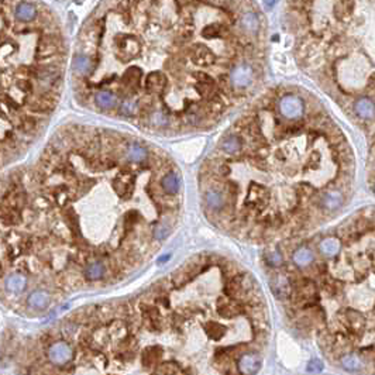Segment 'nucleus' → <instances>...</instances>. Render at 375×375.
Returning <instances> with one entry per match:
<instances>
[{"label":"nucleus","mask_w":375,"mask_h":375,"mask_svg":"<svg viewBox=\"0 0 375 375\" xmlns=\"http://www.w3.org/2000/svg\"><path fill=\"white\" fill-rule=\"evenodd\" d=\"M45 358L48 364H52L57 368L65 367L74 358L72 344L67 340L49 341L45 348Z\"/></svg>","instance_id":"f257e3e1"},{"label":"nucleus","mask_w":375,"mask_h":375,"mask_svg":"<svg viewBox=\"0 0 375 375\" xmlns=\"http://www.w3.org/2000/svg\"><path fill=\"white\" fill-rule=\"evenodd\" d=\"M262 365L261 351H247L237 360V371L240 375H255Z\"/></svg>","instance_id":"f03ea898"},{"label":"nucleus","mask_w":375,"mask_h":375,"mask_svg":"<svg viewBox=\"0 0 375 375\" xmlns=\"http://www.w3.org/2000/svg\"><path fill=\"white\" fill-rule=\"evenodd\" d=\"M280 112L284 117L289 120H296L300 119L303 112H305V103L300 99L299 96L287 95L284 96L280 100Z\"/></svg>","instance_id":"7ed1b4c3"},{"label":"nucleus","mask_w":375,"mask_h":375,"mask_svg":"<svg viewBox=\"0 0 375 375\" xmlns=\"http://www.w3.org/2000/svg\"><path fill=\"white\" fill-rule=\"evenodd\" d=\"M252 82V68L247 64H239L230 72V83L233 88L246 89Z\"/></svg>","instance_id":"20e7f679"},{"label":"nucleus","mask_w":375,"mask_h":375,"mask_svg":"<svg viewBox=\"0 0 375 375\" xmlns=\"http://www.w3.org/2000/svg\"><path fill=\"white\" fill-rule=\"evenodd\" d=\"M344 205V193L340 189H329L319 196V206L322 210L336 211Z\"/></svg>","instance_id":"39448f33"},{"label":"nucleus","mask_w":375,"mask_h":375,"mask_svg":"<svg viewBox=\"0 0 375 375\" xmlns=\"http://www.w3.org/2000/svg\"><path fill=\"white\" fill-rule=\"evenodd\" d=\"M191 58L193 64L198 67H209L216 61V55L213 54L210 48H207L203 44H196L192 48Z\"/></svg>","instance_id":"423d86ee"},{"label":"nucleus","mask_w":375,"mask_h":375,"mask_svg":"<svg viewBox=\"0 0 375 375\" xmlns=\"http://www.w3.org/2000/svg\"><path fill=\"white\" fill-rule=\"evenodd\" d=\"M340 365L348 372H362L365 369V361L357 353H344L340 355Z\"/></svg>","instance_id":"0eeeda50"},{"label":"nucleus","mask_w":375,"mask_h":375,"mask_svg":"<svg viewBox=\"0 0 375 375\" xmlns=\"http://www.w3.org/2000/svg\"><path fill=\"white\" fill-rule=\"evenodd\" d=\"M168 86V79L161 72H152L145 78L144 88L148 93H161Z\"/></svg>","instance_id":"6e6552de"},{"label":"nucleus","mask_w":375,"mask_h":375,"mask_svg":"<svg viewBox=\"0 0 375 375\" xmlns=\"http://www.w3.org/2000/svg\"><path fill=\"white\" fill-rule=\"evenodd\" d=\"M159 185H161V189H163L165 195L175 196V195H178L179 189H181V179L178 177V174L170 171V172H167L164 177L161 178Z\"/></svg>","instance_id":"1a4fd4ad"},{"label":"nucleus","mask_w":375,"mask_h":375,"mask_svg":"<svg viewBox=\"0 0 375 375\" xmlns=\"http://www.w3.org/2000/svg\"><path fill=\"white\" fill-rule=\"evenodd\" d=\"M314 251H312V248H309L307 246H302L299 248H296L292 254V261L295 262V265L299 266V268H306V266L312 265L314 262Z\"/></svg>","instance_id":"9d476101"},{"label":"nucleus","mask_w":375,"mask_h":375,"mask_svg":"<svg viewBox=\"0 0 375 375\" xmlns=\"http://www.w3.org/2000/svg\"><path fill=\"white\" fill-rule=\"evenodd\" d=\"M354 112L362 120H371L375 117V103L368 97H360L354 103Z\"/></svg>","instance_id":"9b49d317"},{"label":"nucleus","mask_w":375,"mask_h":375,"mask_svg":"<svg viewBox=\"0 0 375 375\" xmlns=\"http://www.w3.org/2000/svg\"><path fill=\"white\" fill-rule=\"evenodd\" d=\"M343 241L339 237H326L319 243V251L326 257H336L341 251Z\"/></svg>","instance_id":"f8f14e48"},{"label":"nucleus","mask_w":375,"mask_h":375,"mask_svg":"<svg viewBox=\"0 0 375 375\" xmlns=\"http://www.w3.org/2000/svg\"><path fill=\"white\" fill-rule=\"evenodd\" d=\"M124 154H126V159L129 163H133V164H141L143 161H145V158L148 155L145 147L140 145V144H130V145H127Z\"/></svg>","instance_id":"ddd939ff"},{"label":"nucleus","mask_w":375,"mask_h":375,"mask_svg":"<svg viewBox=\"0 0 375 375\" xmlns=\"http://www.w3.org/2000/svg\"><path fill=\"white\" fill-rule=\"evenodd\" d=\"M26 284H27V281L23 274H12L7 277L6 288L7 291H10V293L19 295L26 289Z\"/></svg>","instance_id":"4468645a"},{"label":"nucleus","mask_w":375,"mask_h":375,"mask_svg":"<svg viewBox=\"0 0 375 375\" xmlns=\"http://www.w3.org/2000/svg\"><path fill=\"white\" fill-rule=\"evenodd\" d=\"M95 102H96V104L100 108V109L112 110V109H115V108L117 106V97H116V95H113L112 92H108V90H100V92H97V93H96Z\"/></svg>","instance_id":"2eb2a0df"},{"label":"nucleus","mask_w":375,"mask_h":375,"mask_svg":"<svg viewBox=\"0 0 375 375\" xmlns=\"http://www.w3.org/2000/svg\"><path fill=\"white\" fill-rule=\"evenodd\" d=\"M72 67H74V71L78 75H89L90 69L93 67L92 58L86 57V55H75V58L72 61Z\"/></svg>","instance_id":"dca6fc26"},{"label":"nucleus","mask_w":375,"mask_h":375,"mask_svg":"<svg viewBox=\"0 0 375 375\" xmlns=\"http://www.w3.org/2000/svg\"><path fill=\"white\" fill-rule=\"evenodd\" d=\"M220 148L225 151L226 154L234 155V154H237L240 151V148H241V140H240V137L236 136V134H229V136H226L225 138L222 140Z\"/></svg>","instance_id":"f3484780"},{"label":"nucleus","mask_w":375,"mask_h":375,"mask_svg":"<svg viewBox=\"0 0 375 375\" xmlns=\"http://www.w3.org/2000/svg\"><path fill=\"white\" fill-rule=\"evenodd\" d=\"M49 300H51L49 295L47 292H44V291H40V289H37L33 293H30V296L27 298L28 305L31 307H34V309H44V307H47Z\"/></svg>","instance_id":"a211bd4d"},{"label":"nucleus","mask_w":375,"mask_h":375,"mask_svg":"<svg viewBox=\"0 0 375 375\" xmlns=\"http://www.w3.org/2000/svg\"><path fill=\"white\" fill-rule=\"evenodd\" d=\"M14 17L19 21H31L35 17V7L30 3H20L14 10Z\"/></svg>","instance_id":"6ab92c4d"},{"label":"nucleus","mask_w":375,"mask_h":375,"mask_svg":"<svg viewBox=\"0 0 375 375\" xmlns=\"http://www.w3.org/2000/svg\"><path fill=\"white\" fill-rule=\"evenodd\" d=\"M241 27L244 28L247 33L255 34L259 30V20L258 17L255 16V13L247 12V13L243 14V17H241Z\"/></svg>","instance_id":"aec40b11"},{"label":"nucleus","mask_w":375,"mask_h":375,"mask_svg":"<svg viewBox=\"0 0 375 375\" xmlns=\"http://www.w3.org/2000/svg\"><path fill=\"white\" fill-rule=\"evenodd\" d=\"M264 259H265L266 264H270L271 266H281L284 262V255L280 250L273 248V250H266L264 252Z\"/></svg>","instance_id":"412c9836"},{"label":"nucleus","mask_w":375,"mask_h":375,"mask_svg":"<svg viewBox=\"0 0 375 375\" xmlns=\"http://www.w3.org/2000/svg\"><path fill=\"white\" fill-rule=\"evenodd\" d=\"M150 123L154 124L155 127H165L170 124V119H168V115L161 112V110H154L151 112L150 115Z\"/></svg>","instance_id":"4be33fe9"},{"label":"nucleus","mask_w":375,"mask_h":375,"mask_svg":"<svg viewBox=\"0 0 375 375\" xmlns=\"http://www.w3.org/2000/svg\"><path fill=\"white\" fill-rule=\"evenodd\" d=\"M120 112H122V115H124V116H134L137 112H140L138 102L133 100V99H126L122 103V106H120Z\"/></svg>","instance_id":"5701e85b"},{"label":"nucleus","mask_w":375,"mask_h":375,"mask_svg":"<svg viewBox=\"0 0 375 375\" xmlns=\"http://www.w3.org/2000/svg\"><path fill=\"white\" fill-rule=\"evenodd\" d=\"M222 30H223V27L220 24H210L203 30V35L206 38H216V37L222 35Z\"/></svg>","instance_id":"b1692460"},{"label":"nucleus","mask_w":375,"mask_h":375,"mask_svg":"<svg viewBox=\"0 0 375 375\" xmlns=\"http://www.w3.org/2000/svg\"><path fill=\"white\" fill-rule=\"evenodd\" d=\"M322 369H323V362L319 361V360H310L306 367V371L309 374H317Z\"/></svg>","instance_id":"393cba45"},{"label":"nucleus","mask_w":375,"mask_h":375,"mask_svg":"<svg viewBox=\"0 0 375 375\" xmlns=\"http://www.w3.org/2000/svg\"><path fill=\"white\" fill-rule=\"evenodd\" d=\"M264 2H265V6L268 7V9H273V7L277 5L278 0H264Z\"/></svg>","instance_id":"a878e982"},{"label":"nucleus","mask_w":375,"mask_h":375,"mask_svg":"<svg viewBox=\"0 0 375 375\" xmlns=\"http://www.w3.org/2000/svg\"><path fill=\"white\" fill-rule=\"evenodd\" d=\"M372 192H374V195H375V181L372 182Z\"/></svg>","instance_id":"bb28decb"}]
</instances>
